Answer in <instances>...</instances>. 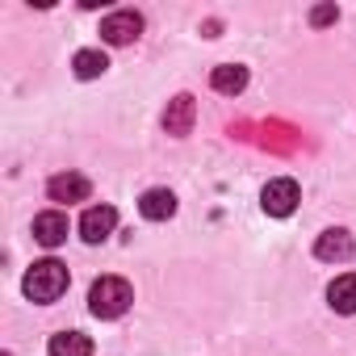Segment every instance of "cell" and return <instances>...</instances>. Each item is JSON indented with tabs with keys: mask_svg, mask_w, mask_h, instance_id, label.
<instances>
[{
	"mask_svg": "<svg viewBox=\"0 0 356 356\" xmlns=\"http://www.w3.org/2000/svg\"><path fill=\"white\" fill-rule=\"evenodd\" d=\"M130 302H134V289H130V281H122V277H101V281H92V289H88V310H92L97 318H122V314L130 310Z\"/></svg>",
	"mask_w": 356,
	"mask_h": 356,
	"instance_id": "6da1fadb",
	"label": "cell"
},
{
	"mask_svg": "<svg viewBox=\"0 0 356 356\" xmlns=\"http://www.w3.org/2000/svg\"><path fill=\"white\" fill-rule=\"evenodd\" d=\"M22 289H26L30 302H55V298H63V293H67V264H59V260H38V264L26 273Z\"/></svg>",
	"mask_w": 356,
	"mask_h": 356,
	"instance_id": "7a4b0ae2",
	"label": "cell"
},
{
	"mask_svg": "<svg viewBox=\"0 0 356 356\" xmlns=\"http://www.w3.org/2000/svg\"><path fill=\"white\" fill-rule=\"evenodd\" d=\"M298 202H302V189H298V181H289V176H277V181H268L264 193H260V206H264V214H273V218L293 214Z\"/></svg>",
	"mask_w": 356,
	"mask_h": 356,
	"instance_id": "3957f363",
	"label": "cell"
},
{
	"mask_svg": "<svg viewBox=\"0 0 356 356\" xmlns=\"http://www.w3.org/2000/svg\"><path fill=\"white\" fill-rule=\"evenodd\" d=\"M138 34H143V17H138L134 9L109 13V17L101 22V38H105L109 47H130V42H134Z\"/></svg>",
	"mask_w": 356,
	"mask_h": 356,
	"instance_id": "277c9868",
	"label": "cell"
},
{
	"mask_svg": "<svg viewBox=\"0 0 356 356\" xmlns=\"http://www.w3.org/2000/svg\"><path fill=\"white\" fill-rule=\"evenodd\" d=\"M113 227H118V210L113 206H92L80 218V239L84 243H105L113 235Z\"/></svg>",
	"mask_w": 356,
	"mask_h": 356,
	"instance_id": "5b68a950",
	"label": "cell"
},
{
	"mask_svg": "<svg viewBox=\"0 0 356 356\" xmlns=\"http://www.w3.org/2000/svg\"><path fill=\"white\" fill-rule=\"evenodd\" d=\"M92 193V185H88V176H76V172H59V176H51L47 181V197L51 202H84Z\"/></svg>",
	"mask_w": 356,
	"mask_h": 356,
	"instance_id": "8992f818",
	"label": "cell"
},
{
	"mask_svg": "<svg viewBox=\"0 0 356 356\" xmlns=\"http://www.w3.org/2000/svg\"><path fill=\"white\" fill-rule=\"evenodd\" d=\"M193 118H197V101H193L189 92H181V97L168 105V113H163V130L176 134V138H185V134L193 130Z\"/></svg>",
	"mask_w": 356,
	"mask_h": 356,
	"instance_id": "52a82bcc",
	"label": "cell"
},
{
	"mask_svg": "<svg viewBox=\"0 0 356 356\" xmlns=\"http://www.w3.org/2000/svg\"><path fill=\"white\" fill-rule=\"evenodd\" d=\"M34 239H38L42 248H59V243L67 239V214H59V210L38 214V218H34Z\"/></svg>",
	"mask_w": 356,
	"mask_h": 356,
	"instance_id": "ba28073f",
	"label": "cell"
},
{
	"mask_svg": "<svg viewBox=\"0 0 356 356\" xmlns=\"http://www.w3.org/2000/svg\"><path fill=\"white\" fill-rule=\"evenodd\" d=\"M352 252H356V243H352V235H348V231H339V227L323 231V235H318V243H314V256H318V260H348Z\"/></svg>",
	"mask_w": 356,
	"mask_h": 356,
	"instance_id": "9c48e42d",
	"label": "cell"
},
{
	"mask_svg": "<svg viewBox=\"0 0 356 356\" xmlns=\"http://www.w3.org/2000/svg\"><path fill=\"white\" fill-rule=\"evenodd\" d=\"M138 210H143V218H151V222H168V218L176 214V193H172V189H147L143 202H138Z\"/></svg>",
	"mask_w": 356,
	"mask_h": 356,
	"instance_id": "30bf717a",
	"label": "cell"
},
{
	"mask_svg": "<svg viewBox=\"0 0 356 356\" xmlns=\"http://www.w3.org/2000/svg\"><path fill=\"white\" fill-rule=\"evenodd\" d=\"M327 302L335 314H356V273H343L327 285Z\"/></svg>",
	"mask_w": 356,
	"mask_h": 356,
	"instance_id": "8fae6325",
	"label": "cell"
},
{
	"mask_svg": "<svg viewBox=\"0 0 356 356\" xmlns=\"http://www.w3.org/2000/svg\"><path fill=\"white\" fill-rule=\"evenodd\" d=\"M210 84H214V92L235 97V92H243V88H248V67H239V63H222V67H214V72H210Z\"/></svg>",
	"mask_w": 356,
	"mask_h": 356,
	"instance_id": "7c38bea8",
	"label": "cell"
},
{
	"mask_svg": "<svg viewBox=\"0 0 356 356\" xmlns=\"http://www.w3.org/2000/svg\"><path fill=\"white\" fill-rule=\"evenodd\" d=\"M51 356H92V339L80 331H59L51 335Z\"/></svg>",
	"mask_w": 356,
	"mask_h": 356,
	"instance_id": "4fadbf2b",
	"label": "cell"
},
{
	"mask_svg": "<svg viewBox=\"0 0 356 356\" xmlns=\"http://www.w3.org/2000/svg\"><path fill=\"white\" fill-rule=\"evenodd\" d=\"M72 67H76L80 80H97V76H105L109 59H105V51H80V55L72 59Z\"/></svg>",
	"mask_w": 356,
	"mask_h": 356,
	"instance_id": "5bb4252c",
	"label": "cell"
},
{
	"mask_svg": "<svg viewBox=\"0 0 356 356\" xmlns=\"http://www.w3.org/2000/svg\"><path fill=\"white\" fill-rule=\"evenodd\" d=\"M335 17H339V13H335V5H318V9L310 13V22H314V26H327V22H335Z\"/></svg>",
	"mask_w": 356,
	"mask_h": 356,
	"instance_id": "9a60e30c",
	"label": "cell"
}]
</instances>
